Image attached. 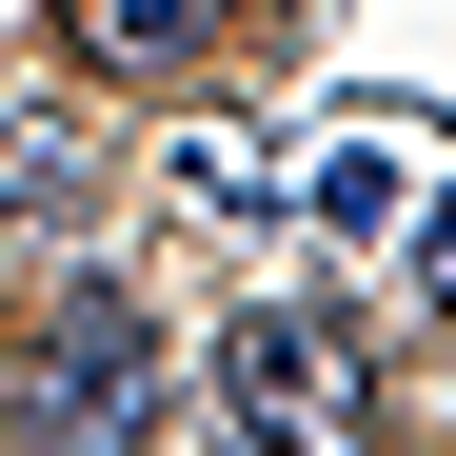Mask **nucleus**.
<instances>
[{"label":"nucleus","mask_w":456,"mask_h":456,"mask_svg":"<svg viewBox=\"0 0 456 456\" xmlns=\"http://www.w3.org/2000/svg\"><path fill=\"white\" fill-rule=\"evenodd\" d=\"M218 456H377V357L338 318H239L218 338Z\"/></svg>","instance_id":"1"},{"label":"nucleus","mask_w":456,"mask_h":456,"mask_svg":"<svg viewBox=\"0 0 456 456\" xmlns=\"http://www.w3.org/2000/svg\"><path fill=\"white\" fill-rule=\"evenodd\" d=\"M139 436H159V318L139 297H80L20 357V456H139Z\"/></svg>","instance_id":"2"},{"label":"nucleus","mask_w":456,"mask_h":456,"mask_svg":"<svg viewBox=\"0 0 456 456\" xmlns=\"http://www.w3.org/2000/svg\"><path fill=\"white\" fill-rule=\"evenodd\" d=\"M80 40L119 60V80H179V60L218 40V0H80Z\"/></svg>","instance_id":"3"},{"label":"nucleus","mask_w":456,"mask_h":456,"mask_svg":"<svg viewBox=\"0 0 456 456\" xmlns=\"http://www.w3.org/2000/svg\"><path fill=\"white\" fill-rule=\"evenodd\" d=\"M417 297H436V318H456V199L417 218Z\"/></svg>","instance_id":"4"}]
</instances>
